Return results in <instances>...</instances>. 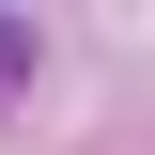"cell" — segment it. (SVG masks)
Returning a JSON list of instances; mask_svg holds the SVG:
<instances>
[{"label": "cell", "mask_w": 155, "mask_h": 155, "mask_svg": "<svg viewBox=\"0 0 155 155\" xmlns=\"http://www.w3.org/2000/svg\"><path fill=\"white\" fill-rule=\"evenodd\" d=\"M16 78H31V16H0V93H16Z\"/></svg>", "instance_id": "1"}]
</instances>
